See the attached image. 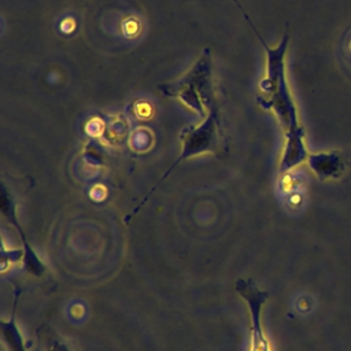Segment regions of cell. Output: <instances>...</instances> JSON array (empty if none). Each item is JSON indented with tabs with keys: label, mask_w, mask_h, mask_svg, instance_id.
Wrapping results in <instances>:
<instances>
[{
	"label": "cell",
	"mask_w": 351,
	"mask_h": 351,
	"mask_svg": "<svg viewBox=\"0 0 351 351\" xmlns=\"http://www.w3.org/2000/svg\"><path fill=\"white\" fill-rule=\"evenodd\" d=\"M245 19L250 22V26L252 30L256 33V37L259 38L262 47L266 51V75L265 78L259 82V95L256 96L258 104L265 108L270 110L276 114L278 122L281 123L282 129L287 130L289 128H293L299 123L298 118V111L295 101L292 99L288 82H287V75H285V53L288 48V41L289 36L285 32L282 36L280 44L276 48H270L250 18L245 15Z\"/></svg>",
	"instance_id": "cell-1"
},
{
	"label": "cell",
	"mask_w": 351,
	"mask_h": 351,
	"mask_svg": "<svg viewBox=\"0 0 351 351\" xmlns=\"http://www.w3.org/2000/svg\"><path fill=\"white\" fill-rule=\"evenodd\" d=\"M159 90L166 96L178 99L204 119L217 104L211 81L210 49H204L186 74L173 82L159 85Z\"/></svg>",
	"instance_id": "cell-2"
},
{
	"label": "cell",
	"mask_w": 351,
	"mask_h": 351,
	"mask_svg": "<svg viewBox=\"0 0 351 351\" xmlns=\"http://www.w3.org/2000/svg\"><path fill=\"white\" fill-rule=\"evenodd\" d=\"M181 154L180 156L173 162V165L166 170L160 181L147 193V196L140 202V204L130 213L129 217H133L137 211L141 210V207L145 204V202L151 197L154 191L159 188V185L167 178L170 171L182 160L189 159L192 156L206 154V152H213L218 154L219 149V118H218V107L217 104L210 110L208 115L202 121L200 125H192L184 128L181 132ZM128 217V218H129Z\"/></svg>",
	"instance_id": "cell-3"
},
{
	"label": "cell",
	"mask_w": 351,
	"mask_h": 351,
	"mask_svg": "<svg viewBox=\"0 0 351 351\" xmlns=\"http://www.w3.org/2000/svg\"><path fill=\"white\" fill-rule=\"evenodd\" d=\"M234 287L248 308L250 351H271L269 339L262 325V308L269 298V293L259 289L258 285L250 278H239Z\"/></svg>",
	"instance_id": "cell-4"
},
{
	"label": "cell",
	"mask_w": 351,
	"mask_h": 351,
	"mask_svg": "<svg viewBox=\"0 0 351 351\" xmlns=\"http://www.w3.org/2000/svg\"><path fill=\"white\" fill-rule=\"evenodd\" d=\"M0 210L3 217L7 218V221L11 223V226H14L18 232V236L22 241V248L25 250V259H23V269L30 273L32 276L36 277H41L45 273V266L41 262V259L38 258V255L36 254V251L32 248V245L27 243V239L25 236V232L22 229V226L18 222L16 218V213H15V204L11 199V196L8 195L5 186L1 188V197H0Z\"/></svg>",
	"instance_id": "cell-5"
},
{
	"label": "cell",
	"mask_w": 351,
	"mask_h": 351,
	"mask_svg": "<svg viewBox=\"0 0 351 351\" xmlns=\"http://www.w3.org/2000/svg\"><path fill=\"white\" fill-rule=\"evenodd\" d=\"M285 144L280 159V171L287 173L296 166L307 162L308 151L304 143V130L302 125H296L284 130Z\"/></svg>",
	"instance_id": "cell-6"
},
{
	"label": "cell",
	"mask_w": 351,
	"mask_h": 351,
	"mask_svg": "<svg viewBox=\"0 0 351 351\" xmlns=\"http://www.w3.org/2000/svg\"><path fill=\"white\" fill-rule=\"evenodd\" d=\"M346 159L340 151H328L310 154L307 165L318 180L325 181L339 178L346 171Z\"/></svg>",
	"instance_id": "cell-7"
},
{
	"label": "cell",
	"mask_w": 351,
	"mask_h": 351,
	"mask_svg": "<svg viewBox=\"0 0 351 351\" xmlns=\"http://www.w3.org/2000/svg\"><path fill=\"white\" fill-rule=\"evenodd\" d=\"M16 303H18V292L15 295V300H14V308H12V314L10 317L8 321L1 319L0 321V326H1V336L3 340L5 343V346L8 347L10 351H27L23 346V337L18 329V325L15 322V310H16Z\"/></svg>",
	"instance_id": "cell-8"
},
{
	"label": "cell",
	"mask_w": 351,
	"mask_h": 351,
	"mask_svg": "<svg viewBox=\"0 0 351 351\" xmlns=\"http://www.w3.org/2000/svg\"><path fill=\"white\" fill-rule=\"evenodd\" d=\"M0 255H1V271L4 273L10 265L18 263V262H23V259H25V250L23 248H10L8 250L5 247V243L1 241Z\"/></svg>",
	"instance_id": "cell-9"
},
{
	"label": "cell",
	"mask_w": 351,
	"mask_h": 351,
	"mask_svg": "<svg viewBox=\"0 0 351 351\" xmlns=\"http://www.w3.org/2000/svg\"><path fill=\"white\" fill-rule=\"evenodd\" d=\"M41 328L44 330L43 341H45L47 351H70V348L60 339H58L56 335L49 328H47L45 325H43Z\"/></svg>",
	"instance_id": "cell-10"
}]
</instances>
